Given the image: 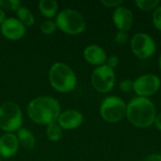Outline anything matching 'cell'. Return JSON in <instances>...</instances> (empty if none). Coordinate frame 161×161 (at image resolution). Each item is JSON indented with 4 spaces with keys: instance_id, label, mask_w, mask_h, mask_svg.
I'll return each instance as SVG.
<instances>
[{
    "instance_id": "obj_8",
    "label": "cell",
    "mask_w": 161,
    "mask_h": 161,
    "mask_svg": "<svg viewBox=\"0 0 161 161\" xmlns=\"http://www.w3.org/2000/svg\"><path fill=\"white\" fill-rule=\"evenodd\" d=\"M132 52L139 58L146 59L151 58L157 50L155 40L146 33H137L131 39Z\"/></svg>"
},
{
    "instance_id": "obj_23",
    "label": "cell",
    "mask_w": 161,
    "mask_h": 161,
    "mask_svg": "<svg viewBox=\"0 0 161 161\" xmlns=\"http://www.w3.org/2000/svg\"><path fill=\"white\" fill-rule=\"evenodd\" d=\"M134 81L131 79H124L120 82V90L124 92H129L133 90Z\"/></svg>"
},
{
    "instance_id": "obj_19",
    "label": "cell",
    "mask_w": 161,
    "mask_h": 161,
    "mask_svg": "<svg viewBox=\"0 0 161 161\" xmlns=\"http://www.w3.org/2000/svg\"><path fill=\"white\" fill-rule=\"evenodd\" d=\"M159 3L158 0H137L135 2L136 6L143 11L155 10L159 6Z\"/></svg>"
},
{
    "instance_id": "obj_14",
    "label": "cell",
    "mask_w": 161,
    "mask_h": 161,
    "mask_svg": "<svg viewBox=\"0 0 161 161\" xmlns=\"http://www.w3.org/2000/svg\"><path fill=\"white\" fill-rule=\"evenodd\" d=\"M83 56L88 63L96 67L106 64L108 58L106 51L97 44L88 45L83 51Z\"/></svg>"
},
{
    "instance_id": "obj_10",
    "label": "cell",
    "mask_w": 161,
    "mask_h": 161,
    "mask_svg": "<svg viewBox=\"0 0 161 161\" xmlns=\"http://www.w3.org/2000/svg\"><path fill=\"white\" fill-rule=\"evenodd\" d=\"M0 31L6 39L18 41L25 36V26L17 18L8 17L0 25Z\"/></svg>"
},
{
    "instance_id": "obj_11",
    "label": "cell",
    "mask_w": 161,
    "mask_h": 161,
    "mask_svg": "<svg viewBox=\"0 0 161 161\" xmlns=\"http://www.w3.org/2000/svg\"><path fill=\"white\" fill-rule=\"evenodd\" d=\"M112 20L119 31L126 32L133 25V12L125 6H119L112 13Z\"/></svg>"
},
{
    "instance_id": "obj_13",
    "label": "cell",
    "mask_w": 161,
    "mask_h": 161,
    "mask_svg": "<svg viewBox=\"0 0 161 161\" xmlns=\"http://www.w3.org/2000/svg\"><path fill=\"white\" fill-rule=\"evenodd\" d=\"M19 142L14 133H5L0 137V157L10 158L15 156L19 149Z\"/></svg>"
},
{
    "instance_id": "obj_26",
    "label": "cell",
    "mask_w": 161,
    "mask_h": 161,
    "mask_svg": "<svg viewBox=\"0 0 161 161\" xmlns=\"http://www.w3.org/2000/svg\"><path fill=\"white\" fill-rule=\"evenodd\" d=\"M106 65H108V67H110L111 69L114 70V68H116L119 65V58L117 56H115V55L110 56L109 58H107Z\"/></svg>"
},
{
    "instance_id": "obj_24",
    "label": "cell",
    "mask_w": 161,
    "mask_h": 161,
    "mask_svg": "<svg viewBox=\"0 0 161 161\" xmlns=\"http://www.w3.org/2000/svg\"><path fill=\"white\" fill-rule=\"evenodd\" d=\"M127 39H128V35L126 32H124V31H118L115 35V42L119 45H123L125 44L126 42H127Z\"/></svg>"
},
{
    "instance_id": "obj_5",
    "label": "cell",
    "mask_w": 161,
    "mask_h": 161,
    "mask_svg": "<svg viewBox=\"0 0 161 161\" xmlns=\"http://www.w3.org/2000/svg\"><path fill=\"white\" fill-rule=\"evenodd\" d=\"M23 125V112L14 102H5L0 106V129L5 133L18 131Z\"/></svg>"
},
{
    "instance_id": "obj_20",
    "label": "cell",
    "mask_w": 161,
    "mask_h": 161,
    "mask_svg": "<svg viewBox=\"0 0 161 161\" xmlns=\"http://www.w3.org/2000/svg\"><path fill=\"white\" fill-rule=\"evenodd\" d=\"M40 29L43 34L51 35L57 31L58 25H57L56 22L53 20H45L43 22H42V24L40 25Z\"/></svg>"
},
{
    "instance_id": "obj_15",
    "label": "cell",
    "mask_w": 161,
    "mask_h": 161,
    "mask_svg": "<svg viewBox=\"0 0 161 161\" xmlns=\"http://www.w3.org/2000/svg\"><path fill=\"white\" fill-rule=\"evenodd\" d=\"M16 136H17L19 144L23 148H25L26 150H30V149L34 148L36 140H35V137H34L33 133L30 130H28L27 128L21 127L17 131Z\"/></svg>"
},
{
    "instance_id": "obj_3",
    "label": "cell",
    "mask_w": 161,
    "mask_h": 161,
    "mask_svg": "<svg viewBox=\"0 0 161 161\" xmlns=\"http://www.w3.org/2000/svg\"><path fill=\"white\" fill-rule=\"evenodd\" d=\"M48 75L51 87L58 92H70L77 83V77L74 70L63 62L54 63L50 67Z\"/></svg>"
},
{
    "instance_id": "obj_29",
    "label": "cell",
    "mask_w": 161,
    "mask_h": 161,
    "mask_svg": "<svg viewBox=\"0 0 161 161\" xmlns=\"http://www.w3.org/2000/svg\"><path fill=\"white\" fill-rule=\"evenodd\" d=\"M7 19V16H6V12L2 9V8H0V25L4 23V21Z\"/></svg>"
},
{
    "instance_id": "obj_16",
    "label": "cell",
    "mask_w": 161,
    "mask_h": 161,
    "mask_svg": "<svg viewBox=\"0 0 161 161\" xmlns=\"http://www.w3.org/2000/svg\"><path fill=\"white\" fill-rule=\"evenodd\" d=\"M39 9L42 16L51 20L58 14V4L56 0H41L39 2Z\"/></svg>"
},
{
    "instance_id": "obj_12",
    "label": "cell",
    "mask_w": 161,
    "mask_h": 161,
    "mask_svg": "<svg viewBox=\"0 0 161 161\" xmlns=\"http://www.w3.org/2000/svg\"><path fill=\"white\" fill-rule=\"evenodd\" d=\"M57 123L62 130H74L78 128L83 123V115L76 109H67L61 111Z\"/></svg>"
},
{
    "instance_id": "obj_1",
    "label": "cell",
    "mask_w": 161,
    "mask_h": 161,
    "mask_svg": "<svg viewBox=\"0 0 161 161\" xmlns=\"http://www.w3.org/2000/svg\"><path fill=\"white\" fill-rule=\"evenodd\" d=\"M28 117L32 122L41 125H48L58 121L61 113L59 102L51 96H38L32 99L26 108Z\"/></svg>"
},
{
    "instance_id": "obj_18",
    "label": "cell",
    "mask_w": 161,
    "mask_h": 161,
    "mask_svg": "<svg viewBox=\"0 0 161 161\" xmlns=\"http://www.w3.org/2000/svg\"><path fill=\"white\" fill-rule=\"evenodd\" d=\"M45 133L50 142H58L62 138V128L57 122L46 125Z\"/></svg>"
},
{
    "instance_id": "obj_27",
    "label": "cell",
    "mask_w": 161,
    "mask_h": 161,
    "mask_svg": "<svg viewBox=\"0 0 161 161\" xmlns=\"http://www.w3.org/2000/svg\"><path fill=\"white\" fill-rule=\"evenodd\" d=\"M143 161H161V155L159 154H151L147 156Z\"/></svg>"
},
{
    "instance_id": "obj_25",
    "label": "cell",
    "mask_w": 161,
    "mask_h": 161,
    "mask_svg": "<svg viewBox=\"0 0 161 161\" xmlns=\"http://www.w3.org/2000/svg\"><path fill=\"white\" fill-rule=\"evenodd\" d=\"M101 4L107 8H117L119 6H122L123 1L122 0H101Z\"/></svg>"
},
{
    "instance_id": "obj_21",
    "label": "cell",
    "mask_w": 161,
    "mask_h": 161,
    "mask_svg": "<svg viewBox=\"0 0 161 161\" xmlns=\"http://www.w3.org/2000/svg\"><path fill=\"white\" fill-rule=\"evenodd\" d=\"M21 6V2L19 0H0V8L4 11H17Z\"/></svg>"
},
{
    "instance_id": "obj_6",
    "label": "cell",
    "mask_w": 161,
    "mask_h": 161,
    "mask_svg": "<svg viewBox=\"0 0 161 161\" xmlns=\"http://www.w3.org/2000/svg\"><path fill=\"white\" fill-rule=\"evenodd\" d=\"M100 115L107 123H118L126 115V104L119 96H108L100 105Z\"/></svg>"
},
{
    "instance_id": "obj_7",
    "label": "cell",
    "mask_w": 161,
    "mask_h": 161,
    "mask_svg": "<svg viewBox=\"0 0 161 161\" xmlns=\"http://www.w3.org/2000/svg\"><path fill=\"white\" fill-rule=\"evenodd\" d=\"M115 73L114 70L104 64L96 67L91 76V82L92 87L101 93H107L110 92L115 85Z\"/></svg>"
},
{
    "instance_id": "obj_30",
    "label": "cell",
    "mask_w": 161,
    "mask_h": 161,
    "mask_svg": "<svg viewBox=\"0 0 161 161\" xmlns=\"http://www.w3.org/2000/svg\"><path fill=\"white\" fill-rule=\"evenodd\" d=\"M158 65H159V69H160L161 71V54L160 56H159V58H158Z\"/></svg>"
},
{
    "instance_id": "obj_9",
    "label": "cell",
    "mask_w": 161,
    "mask_h": 161,
    "mask_svg": "<svg viewBox=\"0 0 161 161\" xmlns=\"http://www.w3.org/2000/svg\"><path fill=\"white\" fill-rule=\"evenodd\" d=\"M160 88V78L154 74H145L138 77L133 84V91L140 97H146L155 94Z\"/></svg>"
},
{
    "instance_id": "obj_22",
    "label": "cell",
    "mask_w": 161,
    "mask_h": 161,
    "mask_svg": "<svg viewBox=\"0 0 161 161\" xmlns=\"http://www.w3.org/2000/svg\"><path fill=\"white\" fill-rule=\"evenodd\" d=\"M152 20L155 27L161 31V6H158L153 12L152 15Z\"/></svg>"
},
{
    "instance_id": "obj_28",
    "label": "cell",
    "mask_w": 161,
    "mask_h": 161,
    "mask_svg": "<svg viewBox=\"0 0 161 161\" xmlns=\"http://www.w3.org/2000/svg\"><path fill=\"white\" fill-rule=\"evenodd\" d=\"M155 125L157 126V128L161 131V113H159L158 115H157V118H156V121H155Z\"/></svg>"
},
{
    "instance_id": "obj_31",
    "label": "cell",
    "mask_w": 161,
    "mask_h": 161,
    "mask_svg": "<svg viewBox=\"0 0 161 161\" xmlns=\"http://www.w3.org/2000/svg\"><path fill=\"white\" fill-rule=\"evenodd\" d=\"M0 161H1V157H0Z\"/></svg>"
},
{
    "instance_id": "obj_17",
    "label": "cell",
    "mask_w": 161,
    "mask_h": 161,
    "mask_svg": "<svg viewBox=\"0 0 161 161\" xmlns=\"http://www.w3.org/2000/svg\"><path fill=\"white\" fill-rule=\"evenodd\" d=\"M17 19L26 27V26H31L34 25L35 23V17L33 15V13L30 11L29 8H27L25 6H21L17 11Z\"/></svg>"
},
{
    "instance_id": "obj_4",
    "label": "cell",
    "mask_w": 161,
    "mask_h": 161,
    "mask_svg": "<svg viewBox=\"0 0 161 161\" xmlns=\"http://www.w3.org/2000/svg\"><path fill=\"white\" fill-rule=\"evenodd\" d=\"M58 28L69 35H78L84 32L87 23L83 15L72 8L62 9L58 12L55 20Z\"/></svg>"
},
{
    "instance_id": "obj_2",
    "label": "cell",
    "mask_w": 161,
    "mask_h": 161,
    "mask_svg": "<svg viewBox=\"0 0 161 161\" xmlns=\"http://www.w3.org/2000/svg\"><path fill=\"white\" fill-rule=\"evenodd\" d=\"M126 118L131 125L146 128L155 124L157 110L155 104L146 97L137 96L126 105Z\"/></svg>"
}]
</instances>
